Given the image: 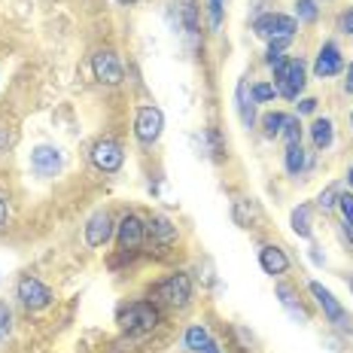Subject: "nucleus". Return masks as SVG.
<instances>
[{"instance_id":"f257e3e1","label":"nucleus","mask_w":353,"mask_h":353,"mask_svg":"<svg viewBox=\"0 0 353 353\" xmlns=\"http://www.w3.org/2000/svg\"><path fill=\"white\" fill-rule=\"evenodd\" d=\"M119 326L125 335H146L159 326V311L152 301H131L119 314Z\"/></svg>"},{"instance_id":"f03ea898","label":"nucleus","mask_w":353,"mask_h":353,"mask_svg":"<svg viewBox=\"0 0 353 353\" xmlns=\"http://www.w3.org/2000/svg\"><path fill=\"white\" fill-rule=\"evenodd\" d=\"M274 88L277 94L296 101L305 88V61L301 58H283L274 64Z\"/></svg>"},{"instance_id":"7ed1b4c3","label":"nucleus","mask_w":353,"mask_h":353,"mask_svg":"<svg viewBox=\"0 0 353 353\" xmlns=\"http://www.w3.org/2000/svg\"><path fill=\"white\" fill-rule=\"evenodd\" d=\"M152 296L159 301H165V305H171V307H186L189 299H192V281H189V274L176 271V274L165 277V281L152 290Z\"/></svg>"},{"instance_id":"20e7f679","label":"nucleus","mask_w":353,"mask_h":353,"mask_svg":"<svg viewBox=\"0 0 353 353\" xmlns=\"http://www.w3.org/2000/svg\"><path fill=\"white\" fill-rule=\"evenodd\" d=\"M296 19L283 16V12H265L253 21V31L256 37H262V40H277V37H292L296 34Z\"/></svg>"},{"instance_id":"39448f33","label":"nucleus","mask_w":353,"mask_h":353,"mask_svg":"<svg viewBox=\"0 0 353 353\" xmlns=\"http://www.w3.org/2000/svg\"><path fill=\"white\" fill-rule=\"evenodd\" d=\"M161 128H165V116H161L159 107H143L134 119V134L141 143H156L161 137Z\"/></svg>"},{"instance_id":"423d86ee","label":"nucleus","mask_w":353,"mask_h":353,"mask_svg":"<svg viewBox=\"0 0 353 353\" xmlns=\"http://www.w3.org/2000/svg\"><path fill=\"white\" fill-rule=\"evenodd\" d=\"M92 161H94V168H98V171L116 174L122 168V161H125V152H122V146L116 141L104 137V141H98L92 146Z\"/></svg>"},{"instance_id":"0eeeda50","label":"nucleus","mask_w":353,"mask_h":353,"mask_svg":"<svg viewBox=\"0 0 353 353\" xmlns=\"http://www.w3.org/2000/svg\"><path fill=\"white\" fill-rule=\"evenodd\" d=\"M116 241H119V250H125V253L137 250L146 241V223L134 213L122 216V223L116 225Z\"/></svg>"},{"instance_id":"6e6552de","label":"nucleus","mask_w":353,"mask_h":353,"mask_svg":"<svg viewBox=\"0 0 353 353\" xmlns=\"http://www.w3.org/2000/svg\"><path fill=\"white\" fill-rule=\"evenodd\" d=\"M19 299H21L25 307L40 311V307H46L49 301H52V290H49L46 283H40L37 277H21L19 281Z\"/></svg>"},{"instance_id":"1a4fd4ad","label":"nucleus","mask_w":353,"mask_h":353,"mask_svg":"<svg viewBox=\"0 0 353 353\" xmlns=\"http://www.w3.org/2000/svg\"><path fill=\"white\" fill-rule=\"evenodd\" d=\"M110 238H113V219H110V213L107 210L92 213L88 223H85V244L88 247H104Z\"/></svg>"},{"instance_id":"9d476101","label":"nucleus","mask_w":353,"mask_h":353,"mask_svg":"<svg viewBox=\"0 0 353 353\" xmlns=\"http://www.w3.org/2000/svg\"><path fill=\"white\" fill-rule=\"evenodd\" d=\"M31 171L37 176H55L61 171V152L55 150V146H34L31 152Z\"/></svg>"},{"instance_id":"9b49d317","label":"nucleus","mask_w":353,"mask_h":353,"mask_svg":"<svg viewBox=\"0 0 353 353\" xmlns=\"http://www.w3.org/2000/svg\"><path fill=\"white\" fill-rule=\"evenodd\" d=\"M92 68H94V77H98L101 83H107V85H119V83H122V77H125L122 61L116 58V52H107V49H104V52L94 55Z\"/></svg>"},{"instance_id":"f8f14e48","label":"nucleus","mask_w":353,"mask_h":353,"mask_svg":"<svg viewBox=\"0 0 353 353\" xmlns=\"http://www.w3.org/2000/svg\"><path fill=\"white\" fill-rule=\"evenodd\" d=\"M341 68H344V58H341V52H338V46L335 43H326V46L320 49L317 61H314V73H317L320 79H326V77L341 73Z\"/></svg>"},{"instance_id":"ddd939ff","label":"nucleus","mask_w":353,"mask_h":353,"mask_svg":"<svg viewBox=\"0 0 353 353\" xmlns=\"http://www.w3.org/2000/svg\"><path fill=\"white\" fill-rule=\"evenodd\" d=\"M311 292H314V299H317V305L323 307V311H326V317L332 320L335 326H344V320H347V317H344V307H341V301H338V299L332 296V292H329L323 283H317V281L311 283Z\"/></svg>"},{"instance_id":"4468645a","label":"nucleus","mask_w":353,"mask_h":353,"mask_svg":"<svg viewBox=\"0 0 353 353\" xmlns=\"http://www.w3.org/2000/svg\"><path fill=\"white\" fill-rule=\"evenodd\" d=\"M174 238H176V229L171 225L168 216L146 219V241H150V244H171Z\"/></svg>"},{"instance_id":"2eb2a0df","label":"nucleus","mask_w":353,"mask_h":353,"mask_svg":"<svg viewBox=\"0 0 353 353\" xmlns=\"http://www.w3.org/2000/svg\"><path fill=\"white\" fill-rule=\"evenodd\" d=\"M259 265L265 274H283L286 268H290V259H286V253L281 247H262L259 250Z\"/></svg>"},{"instance_id":"dca6fc26","label":"nucleus","mask_w":353,"mask_h":353,"mask_svg":"<svg viewBox=\"0 0 353 353\" xmlns=\"http://www.w3.org/2000/svg\"><path fill=\"white\" fill-rule=\"evenodd\" d=\"M234 101H238V113H241V122L247 125H253L256 122V101H253V94L247 98V85L244 83H238V92H234Z\"/></svg>"},{"instance_id":"f3484780","label":"nucleus","mask_w":353,"mask_h":353,"mask_svg":"<svg viewBox=\"0 0 353 353\" xmlns=\"http://www.w3.org/2000/svg\"><path fill=\"white\" fill-rule=\"evenodd\" d=\"M311 137H314L317 150H329V146H332V119H314Z\"/></svg>"},{"instance_id":"a211bd4d","label":"nucleus","mask_w":353,"mask_h":353,"mask_svg":"<svg viewBox=\"0 0 353 353\" xmlns=\"http://www.w3.org/2000/svg\"><path fill=\"white\" fill-rule=\"evenodd\" d=\"M283 165H286V171H290V174H301V171H305L307 159H305V150H301V143H290V146H286Z\"/></svg>"},{"instance_id":"6ab92c4d","label":"nucleus","mask_w":353,"mask_h":353,"mask_svg":"<svg viewBox=\"0 0 353 353\" xmlns=\"http://www.w3.org/2000/svg\"><path fill=\"white\" fill-rule=\"evenodd\" d=\"M290 225H292V232H296L299 238H311V210H307V204H301V208L292 210Z\"/></svg>"},{"instance_id":"aec40b11","label":"nucleus","mask_w":353,"mask_h":353,"mask_svg":"<svg viewBox=\"0 0 353 353\" xmlns=\"http://www.w3.org/2000/svg\"><path fill=\"white\" fill-rule=\"evenodd\" d=\"M183 341H186V347H189V350L201 353V350L213 341V338H210V332H208V326H192V329L186 332V338H183Z\"/></svg>"},{"instance_id":"412c9836","label":"nucleus","mask_w":353,"mask_h":353,"mask_svg":"<svg viewBox=\"0 0 353 353\" xmlns=\"http://www.w3.org/2000/svg\"><path fill=\"white\" fill-rule=\"evenodd\" d=\"M283 122H286V116L283 113H265L262 116V131H265V137H277L283 131Z\"/></svg>"},{"instance_id":"4be33fe9","label":"nucleus","mask_w":353,"mask_h":353,"mask_svg":"<svg viewBox=\"0 0 353 353\" xmlns=\"http://www.w3.org/2000/svg\"><path fill=\"white\" fill-rule=\"evenodd\" d=\"M296 19L299 21H314L317 19V0H299L296 3Z\"/></svg>"},{"instance_id":"5701e85b","label":"nucleus","mask_w":353,"mask_h":353,"mask_svg":"<svg viewBox=\"0 0 353 353\" xmlns=\"http://www.w3.org/2000/svg\"><path fill=\"white\" fill-rule=\"evenodd\" d=\"M281 134L286 137V143H301V122H299V119H290V116H286Z\"/></svg>"},{"instance_id":"b1692460","label":"nucleus","mask_w":353,"mask_h":353,"mask_svg":"<svg viewBox=\"0 0 353 353\" xmlns=\"http://www.w3.org/2000/svg\"><path fill=\"white\" fill-rule=\"evenodd\" d=\"M250 94H253L256 104H265V101H271V98L277 94V88L271 85V83H256V85H253V92H250Z\"/></svg>"},{"instance_id":"393cba45","label":"nucleus","mask_w":353,"mask_h":353,"mask_svg":"<svg viewBox=\"0 0 353 353\" xmlns=\"http://www.w3.org/2000/svg\"><path fill=\"white\" fill-rule=\"evenodd\" d=\"M338 195H341V192H338V186H326V189H323V192H320L317 204H320L323 210H332L335 204H338Z\"/></svg>"},{"instance_id":"a878e982","label":"nucleus","mask_w":353,"mask_h":353,"mask_svg":"<svg viewBox=\"0 0 353 353\" xmlns=\"http://www.w3.org/2000/svg\"><path fill=\"white\" fill-rule=\"evenodd\" d=\"M277 296H281V301H283V305L290 307V311H292V314H296V317H299L301 311H296V299H292V290H290V286H283V283H281V286H277Z\"/></svg>"},{"instance_id":"bb28decb","label":"nucleus","mask_w":353,"mask_h":353,"mask_svg":"<svg viewBox=\"0 0 353 353\" xmlns=\"http://www.w3.org/2000/svg\"><path fill=\"white\" fill-rule=\"evenodd\" d=\"M208 10H210V25L219 28V21H223V0H208Z\"/></svg>"},{"instance_id":"cd10ccee","label":"nucleus","mask_w":353,"mask_h":353,"mask_svg":"<svg viewBox=\"0 0 353 353\" xmlns=\"http://www.w3.org/2000/svg\"><path fill=\"white\" fill-rule=\"evenodd\" d=\"M183 19L189 31H195V0H183Z\"/></svg>"},{"instance_id":"c85d7f7f","label":"nucleus","mask_w":353,"mask_h":353,"mask_svg":"<svg viewBox=\"0 0 353 353\" xmlns=\"http://www.w3.org/2000/svg\"><path fill=\"white\" fill-rule=\"evenodd\" d=\"M338 208H341V213H344V219H353V195H338Z\"/></svg>"},{"instance_id":"c756f323","label":"nucleus","mask_w":353,"mask_h":353,"mask_svg":"<svg viewBox=\"0 0 353 353\" xmlns=\"http://www.w3.org/2000/svg\"><path fill=\"white\" fill-rule=\"evenodd\" d=\"M10 320H12L10 307H6V305H0V335H3V332H10Z\"/></svg>"},{"instance_id":"7c9ffc66","label":"nucleus","mask_w":353,"mask_h":353,"mask_svg":"<svg viewBox=\"0 0 353 353\" xmlns=\"http://www.w3.org/2000/svg\"><path fill=\"white\" fill-rule=\"evenodd\" d=\"M341 31L344 34H353V6L341 16Z\"/></svg>"},{"instance_id":"2f4dec72","label":"nucleus","mask_w":353,"mask_h":353,"mask_svg":"<svg viewBox=\"0 0 353 353\" xmlns=\"http://www.w3.org/2000/svg\"><path fill=\"white\" fill-rule=\"evenodd\" d=\"M314 107H317V101L314 98H301L299 101V113H314Z\"/></svg>"},{"instance_id":"473e14b6","label":"nucleus","mask_w":353,"mask_h":353,"mask_svg":"<svg viewBox=\"0 0 353 353\" xmlns=\"http://www.w3.org/2000/svg\"><path fill=\"white\" fill-rule=\"evenodd\" d=\"M12 143V137H10V131L6 128H0V152H6V146Z\"/></svg>"},{"instance_id":"72a5a7b5","label":"nucleus","mask_w":353,"mask_h":353,"mask_svg":"<svg viewBox=\"0 0 353 353\" xmlns=\"http://www.w3.org/2000/svg\"><path fill=\"white\" fill-rule=\"evenodd\" d=\"M344 92H347V94H353V64L347 68V79H344Z\"/></svg>"},{"instance_id":"f704fd0d","label":"nucleus","mask_w":353,"mask_h":353,"mask_svg":"<svg viewBox=\"0 0 353 353\" xmlns=\"http://www.w3.org/2000/svg\"><path fill=\"white\" fill-rule=\"evenodd\" d=\"M344 232H347V238H350V244H353V219H344Z\"/></svg>"},{"instance_id":"c9c22d12","label":"nucleus","mask_w":353,"mask_h":353,"mask_svg":"<svg viewBox=\"0 0 353 353\" xmlns=\"http://www.w3.org/2000/svg\"><path fill=\"white\" fill-rule=\"evenodd\" d=\"M3 223H6V201L0 198V225H3Z\"/></svg>"},{"instance_id":"e433bc0d","label":"nucleus","mask_w":353,"mask_h":353,"mask_svg":"<svg viewBox=\"0 0 353 353\" xmlns=\"http://www.w3.org/2000/svg\"><path fill=\"white\" fill-rule=\"evenodd\" d=\"M201 353H219V347H216V344H213V341H210V344H208V347H204Z\"/></svg>"},{"instance_id":"4c0bfd02","label":"nucleus","mask_w":353,"mask_h":353,"mask_svg":"<svg viewBox=\"0 0 353 353\" xmlns=\"http://www.w3.org/2000/svg\"><path fill=\"white\" fill-rule=\"evenodd\" d=\"M347 183H350V186H353V168H350V171H347Z\"/></svg>"},{"instance_id":"58836bf2","label":"nucleus","mask_w":353,"mask_h":353,"mask_svg":"<svg viewBox=\"0 0 353 353\" xmlns=\"http://www.w3.org/2000/svg\"><path fill=\"white\" fill-rule=\"evenodd\" d=\"M119 3H134V0H119Z\"/></svg>"},{"instance_id":"ea45409f","label":"nucleus","mask_w":353,"mask_h":353,"mask_svg":"<svg viewBox=\"0 0 353 353\" xmlns=\"http://www.w3.org/2000/svg\"><path fill=\"white\" fill-rule=\"evenodd\" d=\"M350 290H353V277H350Z\"/></svg>"},{"instance_id":"a19ab883","label":"nucleus","mask_w":353,"mask_h":353,"mask_svg":"<svg viewBox=\"0 0 353 353\" xmlns=\"http://www.w3.org/2000/svg\"><path fill=\"white\" fill-rule=\"evenodd\" d=\"M350 122H353V116H350Z\"/></svg>"}]
</instances>
